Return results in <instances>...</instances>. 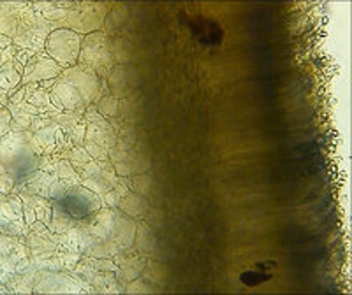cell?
<instances>
[{"label": "cell", "instance_id": "1", "mask_svg": "<svg viewBox=\"0 0 352 295\" xmlns=\"http://www.w3.org/2000/svg\"><path fill=\"white\" fill-rule=\"evenodd\" d=\"M100 93V78L92 69L85 65H72L64 69L52 86L53 100L64 111L83 115L88 106H92Z\"/></svg>", "mask_w": 352, "mask_h": 295}, {"label": "cell", "instance_id": "2", "mask_svg": "<svg viewBox=\"0 0 352 295\" xmlns=\"http://www.w3.org/2000/svg\"><path fill=\"white\" fill-rule=\"evenodd\" d=\"M39 165L36 144L25 132H11L0 139V171L11 181H23Z\"/></svg>", "mask_w": 352, "mask_h": 295}, {"label": "cell", "instance_id": "3", "mask_svg": "<svg viewBox=\"0 0 352 295\" xmlns=\"http://www.w3.org/2000/svg\"><path fill=\"white\" fill-rule=\"evenodd\" d=\"M85 227L99 241L115 243L120 250L134 244L136 235V220L124 215L116 208H100L92 218L85 220Z\"/></svg>", "mask_w": 352, "mask_h": 295}, {"label": "cell", "instance_id": "4", "mask_svg": "<svg viewBox=\"0 0 352 295\" xmlns=\"http://www.w3.org/2000/svg\"><path fill=\"white\" fill-rule=\"evenodd\" d=\"M83 120L87 123L85 132V150L92 160H108L109 152L115 148L118 141L116 128L113 127V121L106 120L104 116L99 115L96 106H88L83 113Z\"/></svg>", "mask_w": 352, "mask_h": 295}, {"label": "cell", "instance_id": "5", "mask_svg": "<svg viewBox=\"0 0 352 295\" xmlns=\"http://www.w3.org/2000/svg\"><path fill=\"white\" fill-rule=\"evenodd\" d=\"M78 64L92 69L99 78H108L115 67L113 40L104 32H92L81 40V51Z\"/></svg>", "mask_w": 352, "mask_h": 295}, {"label": "cell", "instance_id": "6", "mask_svg": "<svg viewBox=\"0 0 352 295\" xmlns=\"http://www.w3.org/2000/svg\"><path fill=\"white\" fill-rule=\"evenodd\" d=\"M52 206L64 211L76 222H85L92 218L104 204H102V197L85 188L83 185H74V187H69L58 199H53Z\"/></svg>", "mask_w": 352, "mask_h": 295}, {"label": "cell", "instance_id": "7", "mask_svg": "<svg viewBox=\"0 0 352 295\" xmlns=\"http://www.w3.org/2000/svg\"><path fill=\"white\" fill-rule=\"evenodd\" d=\"M83 37L71 28L58 27L48 34L44 43V53L60 65L62 69H69L78 64L81 51Z\"/></svg>", "mask_w": 352, "mask_h": 295}, {"label": "cell", "instance_id": "8", "mask_svg": "<svg viewBox=\"0 0 352 295\" xmlns=\"http://www.w3.org/2000/svg\"><path fill=\"white\" fill-rule=\"evenodd\" d=\"M108 160L120 178H131V176L146 172L150 169L148 153L143 155V150L138 148V143H127L122 139L116 141L115 148L109 152Z\"/></svg>", "mask_w": 352, "mask_h": 295}, {"label": "cell", "instance_id": "9", "mask_svg": "<svg viewBox=\"0 0 352 295\" xmlns=\"http://www.w3.org/2000/svg\"><path fill=\"white\" fill-rule=\"evenodd\" d=\"M78 174L81 185L99 197H104L118 180V174L109 160H90L88 164L78 169Z\"/></svg>", "mask_w": 352, "mask_h": 295}, {"label": "cell", "instance_id": "10", "mask_svg": "<svg viewBox=\"0 0 352 295\" xmlns=\"http://www.w3.org/2000/svg\"><path fill=\"white\" fill-rule=\"evenodd\" d=\"M106 8L104 4H96V2H85L81 8L72 9L69 14V25L65 28H71L74 32L92 34L99 32L100 25L104 23Z\"/></svg>", "mask_w": 352, "mask_h": 295}, {"label": "cell", "instance_id": "11", "mask_svg": "<svg viewBox=\"0 0 352 295\" xmlns=\"http://www.w3.org/2000/svg\"><path fill=\"white\" fill-rule=\"evenodd\" d=\"M64 69L52 60L44 51L32 53L25 62L23 72H21V84H36L41 81L56 80Z\"/></svg>", "mask_w": 352, "mask_h": 295}, {"label": "cell", "instance_id": "12", "mask_svg": "<svg viewBox=\"0 0 352 295\" xmlns=\"http://www.w3.org/2000/svg\"><path fill=\"white\" fill-rule=\"evenodd\" d=\"M138 71L131 64H118L109 72V93L115 99H127L129 93L138 86Z\"/></svg>", "mask_w": 352, "mask_h": 295}, {"label": "cell", "instance_id": "13", "mask_svg": "<svg viewBox=\"0 0 352 295\" xmlns=\"http://www.w3.org/2000/svg\"><path fill=\"white\" fill-rule=\"evenodd\" d=\"M116 209H120L124 215L131 216L132 220H140L148 211V202H146V197L138 196L134 191H129L127 196L118 202Z\"/></svg>", "mask_w": 352, "mask_h": 295}, {"label": "cell", "instance_id": "14", "mask_svg": "<svg viewBox=\"0 0 352 295\" xmlns=\"http://www.w3.org/2000/svg\"><path fill=\"white\" fill-rule=\"evenodd\" d=\"M94 106H96V109L99 111V115H102L106 120L109 121H113V118H116V116L120 115V100L115 99V97L109 93V90L104 95H100L99 93V99L94 102Z\"/></svg>", "mask_w": 352, "mask_h": 295}, {"label": "cell", "instance_id": "15", "mask_svg": "<svg viewBox=\"0 0 352 295\" xmlns=\"http://www.w3.org/2000/svg\"><path fill=\"white\" fill-rule=\"evenodd\" d=\"M134 244H136L138 252L141 253H152L155 250V235H153L152 228L148 225H138L136 235H134Z\"/></svg>", "mask_w": 352, "mask_h": 295}, {"label": "cell", "instance_id": "16", "mask_svg": "<svg viewBox=\"0 0 352 295\" xmlns=\"http://www.w3.org/2000/svg\"><path fill=\"white\" fill-rule=\"evenodd\" d=\"M21 84V74L12 67L4 65L0 69V93H12Z\"/></svg>", "mask_w": 352, "mask_h": 295}, {"label": "cell", "instance_id": "17", "mask_svg": "<svg viewBox=\"0 0 352 295\" xmlns=\"http://www.w3.org/2000/svg\"><path fill=\"white\" fill-rule=\"evenodd\" d=\"M129 191H131V188H129L127 178H120V176H118L115 187H113L104 197H102V204H104L106 208H116L118 202L127 196Z\"/></svg>", "mask_w": 352, "mask_h": 295}, {"label": "cell", "instance_id": "18", "mask_svg": "<svg viewBox=\"0 0 352 295\" xmlns=\"http://www.w3.org/2000/svg\"><path fill=\"white\" fill-rule=\"evenodd\" d=\"M141 271H143V262L138 259H127L124 260V262L118 266V269H116V274H118V279L120 281H132V279L140 278Z\"/></svg>", "mask_w": 352, "mask_h": 295}, {"label": "cell", "instance_id": "19", "mask_svg": "<svg viewBox=\"0 0 352 295\" xmlns=\"http://www.w3.org/2000/svg\"><path fill=\"white\" fill-rule=\"evenodd\" d=\"M127 181H129V188H131V191H134V193H138V196L146 197L150 191H152L153 180L148 171L131 176V178H127Z\"/></svg>", "mask_w": 352, "mask_h": 295}, {"label": "cell", "instance_id": "20", "mask_svg": "<svg viewBox=\"0 0 352 295\" xmlns=\"http://www.w3.org/2000/svg\"><path fill=\"white\" fill-rule=\"evenodd\" d=\"M55 178L56 180L64 181V183L71 185V187H74V185H81L80 174H78L76 169L72 167L69 160H58V162H56Z\"/></svg>", "mask_w": 352, "mask_h": 295}, {"label": "cell", "instance_id": "21", "mask_svg": "<svg viewBox=\"0 0 352 295\" xmlns=\"http://www.w3.org/2000/svg\"><path fill=\"white\" fill-rule=\"evenodd\" d=\"M92 160V156L88 155V152L85 150L83 144H76V146L71 148V153H69V162L74 169H81L85 164H88Z\"/></svg>", "mask_w": 352, "mask_h": 295}, {"label": "cell", "instance_id": "22", "mask_svg": "<svg viewBox=\"0 0 352 295\" xmlns=\"http://www.w3.org/2000/svg\"><path fill=\"white\" fill-rule=\"evenodd\" d=\"M12 125V115L8 108L0 106V139L6 136Z\"/></svg>", "mask_w": 352, "mask_h": 295}]
</instances>
